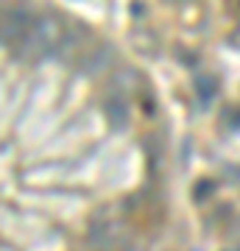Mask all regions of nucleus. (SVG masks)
<instances>
[{
  "mask_svg": "<svg viewBox=\"0 0 240 251\" xmlns=\"http://www.w3.org/2000/svg\"><path fill=\"white\" fill-rule=\"evenodd\" d=\"M62 39H64V28H62V23H59V17H56V14H39V17L34 20V28H31V34H28L20 56L53 53V50H59Z\"/></svg>",
  "mask_w": 240,
  "mask_h": 251,
  "instance_id": "f257e3e1",
  "label": "nucleus"
},
{
  "mask_svg": "<svg viewBox=\"0 0 240 251\" xmlns=\"http://www.w3.org/2000/svg\"><path fill=\"white\" fill-rule=\"evenodd\" d=\"M34 14L28 9H9L3 14V45L9 48L14 56H20L23 45H26L28 34H31V28H34Z\"/></svg>",
  "mask_w": 240,
  "mask_h": 251,
  "instance_id": "f03ea898",
  "label": "nucleus"
},
{
  "mask_svg": "<svg viewBox=\"0 0 240 251\" xmlns=\"http://www.w3.org/2000/svg\"><path fill=\"white\" fill-rule=\"evenodd\" d=\"M112 59H115L112 45H95V48H87L84 50V56L79 59V67L84 75H95V73L107 70L109 64H112Z\"/></svg>",
  "mask_w": 240,
  "mask_h": 251,
  "instance_id": "7ed1b4c3",
  "label": "nucleus"
},
{
  "mask_svg": "<svg viewBox=\"0 0 240 251\" xmlns=\"http://www.w3.org/2000/svg\"><path fill=\"white\" fill-rule=\"evenodd\" d=\"M104 106H107V115H109V123L112 126L120 128V126L129 123V106L123 103V98H107Z\"/></svg>",
  "mask_w": 240,
  "mask_h": 251,
  "instance_id": "20e7f679",
  "label": "nucleus"
},
{
  "mask_svg": "<svg viewBox=\"0 0 240 251\" xmlns=\"http://www.w3.org/2000/svg\"><path fill=\"white\" fill-rule=\"evenodd\" d=\"M196 92L201 100H210L215 95V78L213 75H204V73H198L196 75Z\"/></svg>",
  "mask_w": 240,
  "mask_h": 251,
  "instance_id": "39448f33",
  "label": "nucleus"
}]
</instances>
